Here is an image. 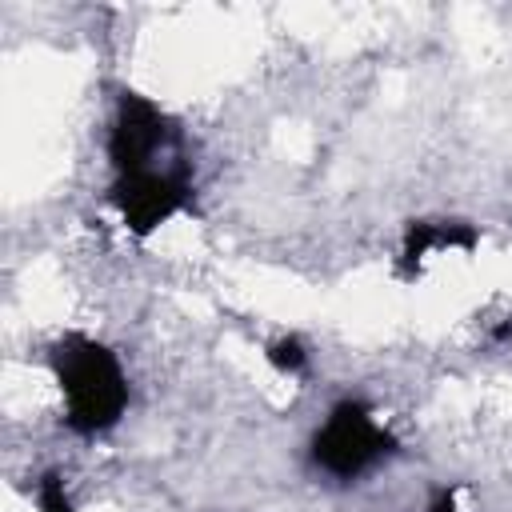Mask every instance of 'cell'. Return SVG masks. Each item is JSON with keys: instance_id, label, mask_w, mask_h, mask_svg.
I'll return each instance as SVG.
<instances>
[{"instance_id": "6da1fadb", "label": "cell", "mask_w": 512, "mask_h": 512, "mask_svg": "<svg viewBox=\"0 0 512 512\" xmlns=\"http://www.w3.org/2000/svg\"><path fill=\"white\" fill-rule=\"evenodd\" d=\"M52 380L72 432L100 436L120 424L128 408V372L96 336H64L52 352Z\"/></svg>"}, {"instance_id": "7a4b0ae2", "label": "cell", "mask_w": 512, "mask_h": 512, "mask_svg": "<svg viewBox=\"0 0 512 512\" xmlns=\"http://www.w3.org/2000/svg\"><path fill=\"white\" fill-rule=\"evenodd\" d=\"M392 452V432L376 408L340 400L312 432V464L332 480H356Z\"/></svg>"}, {"instance_id": "3957f363", "label": "cell", "mask_w": 512, "mask_h": 512, "mask_svg": "<svg viewBox=\"0 0 512 512\" xmlns=\"http://www.w3.org/2000/svg\"><path fill=\"white\" fill-rule=\"evenodd\" d=\"M36 512H76L64 476H56V472L40 476V484H36Z\"/></svg>"}]
</instances>
